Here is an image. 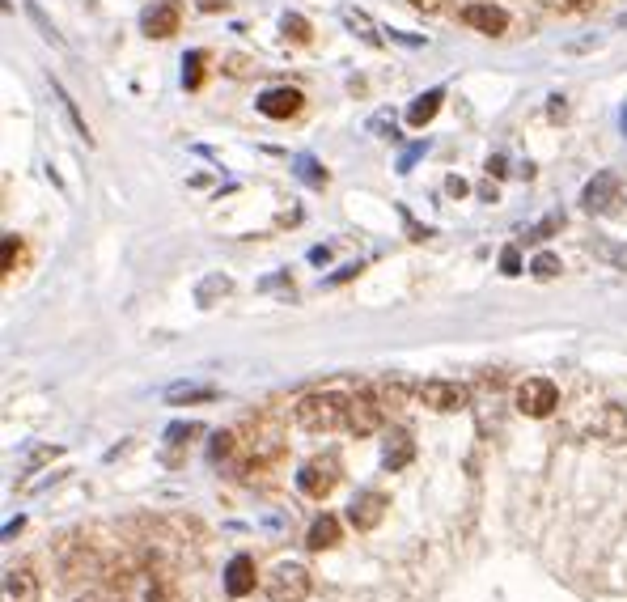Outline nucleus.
I'll return each instance as SVG.
<instances>
[{
	"instance_id": "9",
	"label": "nucleus",
	"mask_w": 627,
	"mask_h": 602,
	"mask_svg": "<svg viewBox=\"0 0 627 602\" xmlns=\"http://www.w3.org/2000/svg\"><path fill=\"white\" fill-rule=\"evenodd\" d=\"M301 106H306V94L293 90V85H276V90L259 94V111H263L267 119H293Z\"/></svg>"
},
{
	"instance_id": "37",
	"label": "nucleus",
	"mask_w": 627,
	"mask_h": 602,
	"mask_svg": "<svg viewBox=\"0 0 627 602\" xmlns=\"http://www.w3.org/2000/svg\"><path fill=\"white\" fill-rule=\"evenodd\" d=\"M445 191H450V196H467V191H471V187H467V183H462V179H458V174H454V179H445Z\"/></svg>"
},
{
	"instance_id": "22",
	"label": "nucleus",
	"mask_w": 627,
	"mask_h": 602,
	"mask_svg": "<svg viewBox=\"0 0 627 602\" xmlns=\"http://www.w3.org/2000/svg\"><path fill=\"white\" fill-rule=\"evenodd\" d=\"M51 90H56V98L64 102V111H68V119H73V123H77V132H81L85 140H94V136H89V128H85V115L77 111V102H73V98H68V90H64V85H60V81H51Z\"/></svg>"
},
{
	"instance_id": "3",
	"label": "nucleus",
	"mask_w": 627,
	"mask_h": 602,
	"mask_svg": "<svg viewBox=\"0 0 627 602\" xmlns=\"http://www.w3.org/2000/svg\"><path fill=\"white\" fill-rule=\"evenodd\" d=\"M382 420H386V403L378 395H369V391H356L348 395V416H344V429L352 437H369V433H378L382 429Z\"/></svg>"
},
{
	"instance_id": "21",
	"label": "nucleus",
	"mask_w": 627,
	"mask_h": 602,
	"mask_svg": "<svg viewBox=\"0 0 627 602\" xmlns=\"http://www.w3.org/2000/svg\"><path fill=\"white\" fill-rule=\"evenodd\" d=\"M284 39H293V43H310V22L301 13H284Z\"/></svg>"
},
{
	"instance_id": "33",
	"label": "nucleus",
	"mask_w": 627,
	"mask_h": 602,
	"mask_svg": "<svg viewBox=\"0 0 627 602\" xmlns=\"http://www.w3.org/2000/svg\"><path fill=\"white\" fill-rule=\"evenodd\" d=\"M407 5L416 9V13H441L445 5H450V0H407Z\"/></svg>"
},
{
	"instance_id": "10",
	"label": "nucleus",
	"mask_w": 627,
	"mask_h": 602,
	"mask_svg": "<svg viewBox=\"0 0 627 602\" xmlns=\"http://www.w3.org/2000/svg\"><path fill=\"white\" fill-rule=\"evenodd\" d=\"M386 505H390V501L382 497V492H361V497L348 505V522H352L356 530H373V526L386 518Z\"/></svg>"
},
{
	"instance_id": "8",
	"label": "nucleus",
	"mask_w": 627,
	"mask_h": 602,
	"mask_svg": "<svg viewBox=\"0 0 627 602\" xmlns=\"http://www.w3.org/2000/svg\"><path fill=\"white\" fill-rule=\"evenodd\" d=\"M462 26L488 34V39H500V34L509 30V13L496 9V5H488V0H475V5L462 9Z\"/></svg>"
},
{
	"instance_id": "20",
	"label": "nucleus",
	"mask_w": 627,
	"mask_h": 602,
	"mask_svg": "<svg viewBox=\"0 0 627 602\" xmlns=\"http://www.w3.org/2000/svg\"><path fill=\"white\" fill-rule=\"evenodd\" d=\"M229 293V276H208L204 280V285H200V293H195V297H200V306H212V301H217V297H225Z\"/></svg>"
},
{
	"instance_id": "39",
	"label": "nucleus",
	"mask_w": 627,
	"mask_h": 602,
	"mask_svg": "<svg viewBox=\"0 0 627 602\" xmlns=\"http://www.w3.org/2000/svg\"><path fill=\"white\" fill-rule=\"evenodd\" d=\"M623 132H627V111H623Z\"/></svg>"
},
{
	"instance_id": "26",
	"label": "nucleus",
	"mask_w": 627,
	"mask_h": 602,
	"mask_svg": "<svg viewBox=\"0 0 627 602\" xmlns=\"http://www.w3.org/2000/svg\"><path fill=\"white\" fill-rule=\"evenodd\" d=\"M500 272L522 276V251H517V246H505V251H500Z\"/></svg>"
},
{
	"instance_id": "6",
	"label": "nucleus",
	"mask_w": 627,
	"mask_h": 602,
	"mask_svg": "<svg viewBox=\"0 0 627 602\" xmlns=\"http://www.w3.org/2000/svg\"><path fill=\"white\" fill-rule=\"evenodd\" d=\"M297 484H301V492H306V497L322 501V497H327V492L339 484V458H335V454L310 458V463L297 471Z\"/></svg>"
},
{
	"instance_id": "5",
	"label": "nucleus",
	"mask_w": 627,
	"mask_h": 602,
	"mask_svg": "<svg viewBox=\"0 0 627 602\" xmlns=\"http://www.w3.org/2000/svg\"><path fill=\"white\" fill-rule=\"evenodd\" d=\"M420 403L433 407V412H462V407L471 403V391L462 382H450V378H428L420 382Z\"/></svg>"
},
{
	"instance_id": "30",
	"label": "nucleus",
	"mask_w": 627,
	"mask_h": 602,
	"mask_svg": "<svg viewBox=\"0 0 627 602\" xmlns=\"http://www.w3.org/2000/svg\"><path fill=\"white\" fill-rule=\"evenodd\" d=\"M598 255H606L615 263V268H623L627 272V246H611V242H598Z\"/></svg>"
},
{
	"instance_id": "14",
	"label": "nucleus",
	"mask_w": 627,
	"mask_h": 602,
	"mask_svg": "<svg viewBox=\"0 0 627 602\" xmlns=\"http://www.w3.org/2000/svg\"><path fill=\"white\" fill-rule=\"evenodd\" d=\"M594 433L602 441H627V412L619 403H602V412L594 416Z\"/></svg>"
},
{
	"instance_id": "12",
	"label": "nucleus",
	"mask_w": 627,
	"mask_h": 602,
	"mask_svg": "<svg viewBox=\"0 0 627 602\" xmlns=\"http://www.w3.org/2000/svg\"><path fill=\"white\" fill-rule=\"evenodd\" d=\"M178 22H183L178 5H174V0H161V5H153L145 13V34H149V39H170V34L178 30Z\"/></svg>"
},
{
	"instance_id": "31",
	"label": "nucleus",
	"mask_w": 627,
	"mask_h": 602,
	"mask_svg": "<svg viewBox=\"0 0 627 602\" xmlns=\"http://www.w3.org/2000/svg\"><path fill=\"white\" fill-rule=\"evenodd\" d=\"M17 259H22V242H17V234H5V272L17 268Z\"/></svg>"
},
{
	"instance_id": "1",
	"label": "nucleus",
	"mask_w": 627,
	"mask_h": 602,
	"mask_svg": "<svg viewBox=\"0 0 627 602\" xmlns=\"http://www.w3.org/2000/svg\"><path fill=\"white\" fill-rule=\"evenodd\" d=\"M344 416H348V395H339V391H314L297 403V424L306 433L344 429Z\"/></svg>"
},
{
	"instance_id": "29",
	"label": "nucleus",
	"mask_w": 627,
	"mask_h": 602,
	"mask_svg": "<svg viewBox=\"0 0 627 602\" xmlns=\"http://www.w3.org/2000/svg\"><path fill=\"white\" fill-rule=\"evenodd\" d=\"M543 9H551V13H581L589 0H539Z\"/></svg>"
},
{
	"instance_id": "25",
	"label": "nucleus",
	"mask_w": 627,
	"mask_h": 602,
	"mask_svg": "<svg viewBox=\"0 0 627 602\" xmlns=\"http://www.w3.org/2000/svg\"><path fill=\"white\" fill-rule=\"evenodd\" d=\"M560 225H564V212H551V217L534 225L526 238H530V242H543V238H551V234H555V229H560Z\"/></svg>"
},
{
	"instance_id": "38",
	"label": "nucleus",
	"mask_w": 627,
	"mask_h": 602,
	"mask_svg": "<svg viewBox=\"0 0 627 602\" xmlns=\"http://www.w3.org/2000/svg\"><path fill=\"white\" fill-rule=\"evenodd\" d=\"M200 9H204V13H225L229 0H200Z\"/></svg>"
},
{
	"instance_id": "17",
	"label": "nucleus",
	"mask_w": 627,
	"mask_h": 602,
	"mask_svg": "<svg viewBox=\"0 0 627 602\" xmlns=\"http://www.w3.org/2000/svg\"><path fill=\"white\" fill-rule=\"evenodd\" d=\"M411 450H416V446H411V433H390V441H386V467L390 471H399V467H407L411 463Z\"/></svg>"
},
{
	"instance_id": "13",
	"label": "nucleus",
	"mask_w": 627,
	"mask_h": 602,
	"mask_svg": "<svg viewBox=\"0 0 627 602\" xmlns=\"http://www.w3.org/2000/svg\"><path fill=\"white\" fill-rule=\"evenodd\" d=\"M225 590H229V598H246L250 590H255V560H250V556H234V560H229Z\"/></svg>"
},
{
	"instance_id": "7",
	"label": "nucleus",
	"mask_w": 627,
	"mask_h": 602,
	"mask_svg": "<svg viewBox=\"0 0 627 602\" xmlns=\"http://www.w3.org/2000/svg\"><path fill=\"white\" fill-rule=\"evenodd\" d=\"M619 196H623L619 174L615 170H602V174H594V179L585 183L581 204H585V212H615V200Z\"/></svg>"
},
{
	"instance_id": "36",
	"label": "nucleus",
	"mask_w": 627,
	"mask_h": 602,
	"mask_svg": "<svg viewBox=\"0 0 627 602\" xmlns=\"http://www.w3.org/2000/svg\"><path fill=\"white\" fill-rule=\"evenodd\" d=\"M73 602H119L115 594H106V590H85V594H77Z\"/></svg>"
},
{
	"instance_id": "16",
	"label": "nucleus",
	"mask_w": 627,
	"mask_h": 602,
	"mask_svg": "<svg viewBox=\"0 0 627 602\" xmlns=\"http://www.w3.org/2000/svg\"><path fill=\"white\" fill-rule=\"evenodd\" d=\"M441 98H445L441 90H428V94H420L416 102H411L407 106V123H411V128H424V123L441 111Z\"/></svg>"
},
{
	"instance_id": "27",
	"label": "nucleus",
	"mask_w": 627,
	"mask_h": 602,
	"mask_svg": "<svg viewBox=\"0 0 627 602\" xmlns=\"http://www.w3.org/2000/svg\"><path fill=\"white\" fill-rule=\"evenodd\" d=\"M297 174H301V179H306V183H314V187H322V183H327V170H314V162H310V157H297Z\"/></svg>"
},
{
	"instance_id": "24",
	"label": "nucleus",
	"mask_w": 627,
	"mask_h": 602,
	"mask_svg": "<svg viewBox=\"0 0 627 602\" xmlns=\"http://www.w3.org/2000/svg\"><path fill=\"white\" fill-rule=\"evenodd\" d=\"M530 272L539 276V280H555V276H560V259H555V255H534Z\"/></svg>"
},
{
	"instance_id": "23",
	"label": "nucleus",
	"mask_w": 627,
	"mask_h": 602,
	"mask_svg": "<svg viewBox=\"0 0 627 602\" xmlns=\"http://www.w3.org/2000/svg\"><path fill=\"white\" fill-rule=\"evenodd\" d=\"M204 51H191V56H187V73H183V85H187V90H200V81H204Z\"/></svg>"
},
{
	"instance_id": "28",
	"label": "nucleus",
	"mask_w": 627,
	"mask_h": 602,
	"mask_svg": "<svg viewBox=\"0 0 627 602\" xmlns=\"http://www.w3.org/2000/svg\"><path fill=\"white\" fill-rule=\"evenodd\" d=\"M30 17H34V22H39V30H43V39H51V43H56V47H64V39H60V34H56V26H51V22H47V17H43V9H39V5H30Z\"/></svg>"
},
{
	"instance_id": "18",
	"label": "nucleus",
	"mask_w": 627,
	"mask_h": 602,
	"mask_svg": "<svg viewBox=\"0 0 627 602\" xmlns=\"http://www.w3.org/2000/svg\"><path fill=\"white\" fill-rule=\"evenodd\" d=\"M217 391H212V386H200V382H183V386H170L166 391V403H204V399H212Z\"/></svg>"
},
{
	"instance_id": "11",
	"label": "nucleus",
	"mask_w": 627,
	"mask_h": 602,
	"mask_svg": "<svg viewBox=\"0 0 627 602\" xmlns=\"http://www.w3.org/2000/svg\"><path fill=\"white\" fill-rule=\"evenodd\" d=\"M5 602H39V577L26 564H13L5 573Z\"/></svg>"
},
{
	"instance_id": "19",
	"label": "nucleus",
	"mask_w": 627,
	"mask_h": 602,
	"mask_svg": "<svg viewBox=\"0 0 627 602\" xmlns=\"http://www.w3.org/2000/svg\"><path fill=\"white\" fill-rule=\"evenodd\" d=\"M344 22H348V30L356 34V39H365L369 47H382V34L373 30V22H369L365 13H356V9H344Z\"/></svg>"
},
{
	"instance_id": "2",
	"label": "nucleus",
	"mask_w": 627,
	"mask_h": 602,
	"mask_svg": "<svg viewBox=\"0 0 627 602\" xmlns=\"http://www.w3.org/2000/svg\"><path fill=\"white\" fill-rule=\"evenodd\" d=\"M310 569L306 564H297V560H280L272 573H267V581H263V590H267V598L272 602H306L310 598Z\"/></svg>"
},
{
	"instance_id": "4",
	"label": "nucleus",
	"mask_w": 627,
	"mask_h": 602,
	"mask_svg": "<svg viewBox=\"0 0 627 602\" xmlns=\"http://www.w3.org/2000/svg\"><path fill=\"white\" fill-rule=\"evenodd\" d=\"M555 407H560V391H555V382L547 378H526L517 386V412L530 416V420H543L551 416Z\"/></svg>"
},
{
	"instance_id": "35",
	"label": "nucleus",
	"mask_w": 627,
	"mask_h": 602,
	"mask_svg": "<svg viewBox=\"0 0 627 602\" xmlns=\"http://www.w3.org/2000/svg\"><path fill=\"white\" fill-rule=\"evenodd\" d=\"M369 128L378 132V136H394V115H378V119L369 123Z\"/></svg>"
},
{
	"instance_id": "32",
	"label": "nucleus",
	"mask_w": 627,
	"mask_h": 602,
	"mask_svg": "<svg viewBox=\"0 0 627 602\" xmlns=\"http://www.w3.org/2000/svg\"><path fill=\"white\" fill-rule=\"evenodd\" d=\"M225 73H229V77H250L255 68H250L246 56H229V60H225Z\"/></svg>"
},
{
	"instance_id": "34",
	"label": "nucleus",
	"mask_w": 627,
	"mask_h": 602,
	"mask_svg": "<svg viewBox=\"0 0 627 602\" xmlns=\"http://www.w3.org/2000/svg\"><path fill=\"white\" fill-rule=\"evenodd\" d=\"M356 272H361V263H348V268H339L335 276H327V285H344V280H352Z\"/></svg>"
},
{
	"instance_id": "15",
	"label": "nucleus",
	"mask_w": 627,
	"mask_h": 602,
	"mask_svg": "<svg viewBox=\"0 0 627 602\" xmlns=\"http://www.w3.org/2000/svg\"><path fill=\"white\" fill-rule=\"evenodd\" d=\"M335 543H339V522L331 513H322V518H314V526L306 530V547L310 552H331Z\"/></svg>"
}]
</instances>
